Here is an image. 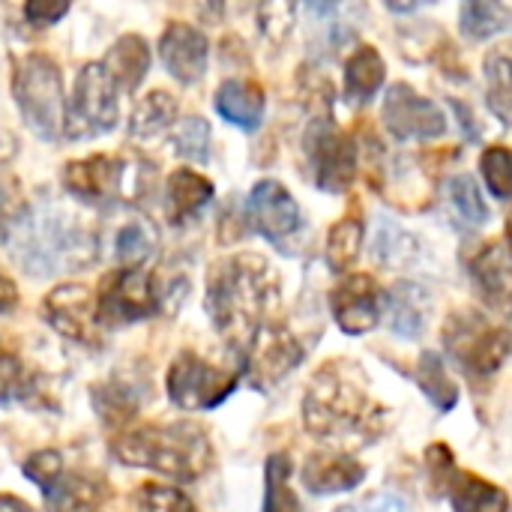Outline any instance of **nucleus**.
<instances>
[{
  "label": "nucleus",
  "mask_w": 512,
  "mask_h": 512,
  "mask_svg": "<svg viewBox=\"0 0 512 512\" xmlns=\"http://www.w3.org/2000/svg\"><path fill=\"white\" fill-rule=\"evenodd\" d=\"M96 303H99L102 321H114V324L117 321L129 324V321H141V318L162 312L156 279L150 273H144L141 267H135V270L120 267L117 273L105 276V282L96 294Z\"/></svg>",
  "instance_id": "obj_11"
},
{
  "label": "nucleus",
  "mask_w": 512,
  "mask_h": 512,
  "mask_svg": "<svg viewBox=\"0 0 512 512\" xmlns=\"http://www.w3.org/2000/svg\"><path fill=\"white\" fill-rule=\"evenodd\" d=\"M303 423L309 435L324 441L369 444L384 429V408L369 396L357 366L330 363L312 378L303 396Z\"/></svg>",
  "instance_id": "obj_3"
},
{
  "label": "nucleus",
  "mask_w": 512,
  "mask_h": 512,
  "mask_svg": "<svg viewBox=\"0 0 512 512\" xmlns=\"http://www.w3.org/2000/svg\"><path fill=\"white\" fill-rule=\"evenodd\" d=\"M363 234H366V225H363L360 216H342V219L330 228L327 243H324V255H327L330 270L342 273V270H348V267L360 258Z\"/></svg>",
  "instance_id": "obj_35"
},
{
  "label": "nucleus",
  "mask_w": 512,
  "mask_h": 512,
  "mask_svg": "<svg viewBox=\"0 0 512 512\" xmlns=\"http://www.w3.org/2000/svg\"><path fill=\"white\" fill-rule=\"evenodd\" d=\"M42 399H45L42 375L24 360V354L18 351L12 339L0 336V405H9V402L39 405Z\"/></svg>",
  "instance_id": "obj_21"
},
{
  "label": "nucleus",
  "mask_w": 512,
  "mask_h": 512,
  "mask_svg": "<svg viewBox=\"0 0 512 512\" xmlns=\"http://www.w3.org/2000/svg\"><path fill=\"white\" fill-rule=\"evenodd\" d=\"M45 321L63 336L78 345H99L102 342V315L96 294L87 285H57L42 300Z\"/></svg>",
  "instance_id": "obj_10"
},
{
  "label": "nucleus",
  "mask_w": 512,
  "mask_h": 512,
  "mask_svg": "<svg viewBox=\"0 0 512 512\" xmlns=\"http://www.w3.org/2000/svg\"><path fill=\"white\" fill-rule=\"evenodd\" d=\"M471 282L480 294V300L498 312V315H512V255L501 243L483 246L471 264H468Z\"/></svg>",
  "instance_id": "obj_18"
},
{
  "label": "nucleus",
  "mask_w": 512,
  "mask_h": 512,
  "mask_svg": "<svg viewBox=\"0 0 512 512\" xmlns=\"http://www.w3.org/2000/svg\"><path fill=\"white\" fill-rule=\"evenodd\" d=\"M240 372L222 369L201 360L192 351H180L165 375L168 399L183 411H210L219 408L237 390Z\"/></svg>",
  "instance_id": "obj_8"
},
{
  "label": "nucleus",
  "mask_w": 512,
  "mask_h": 512,
  "mask_svg": "<svg viewBox=\"0 0 512 512\" xmlns=\"http://www.w3.org/2000/svg\"><path fill=\"white\" fill-rule=\"evenodd\" d=\"M117 87L102 69V63H84L72 99L66 102V117H63V135L72 141L81 138H96L105 135L117 126L120 105H117Z\"/></svg>",
  "instance_id": "obj_7"
},
{
  "label": "nucleus",
  "mask_w": 512,
  "mask_h": 512,
  "mask_svg": "<svg viewBox=\"0 0 512 512\" xmlns=\"http://www.w3.org/2000/svg\"><path fill=\"white\" fill-rule=\"evenodd\" d=\"M159 246V231L150 219L144 216H135L129 219L120 231H117V240H114V255L117 261L123 264V270H135L141 267L147 258H153Z\"/></svg>",
  "instance_id": "obj_30"
},
{
  "label": "nucleus",
  "mask_w": 512,
  "mask_h": 512,
  "mask_svg": "<svg viewBox=\"0 0 512 512\" xmlns=\"http://www.w3.org/2000/svg\"><path fill=\"white\" fill-rule=\"evenodd\" d=\"M300 477L312 495H342L366 480V465L348 453H312Z\"/></svg>",
  "instance_id": "obj_19"
},
{
  "label": "nucleus",
  "mask_w": 512,
  "mask_h": 512,
  "mask_svg": "<svg viewBox=\"0 0 512 512\" xmlns=\"http://www.w3.org/2000/svg\"><path fill=\"white\" fill-rule=\"evenodd\" d=\"M3 240L18 267L36 279L84 270L99 255V240L87 219L60 201H39L27 207Z\"/></svg>",
  "instance_id": "obj_1"
},
{
  "label": "nucleus",
  "mask_w": 512,
  "mask_h": 512,
  "mask_svg": "<svg viewBox=\"0 0 512 512\" xmlns=\"http://www.w3.org/2000/svg\"><path fill=\"white\" fill-rule=\"evenodd\" d=\"M177 120V99L165 90H150L129 117V135L132 138H153L165 129H171Z\"/></svg>",
  "instance_id": "obj_29"
},
{
  "label": "nucleus",
  "mask_w": 512,
  "mask_h": 512,
  "mask_svg": "<svg viewBox=\"0 0 512 512\" xmlns=\"http://www.w3.org/2000/svg\"><path fill=\"white\" fill-rule=\"evenodd\" d=\"M507 243H510V255H512V213H510V219H507Z\"/></svg>",
  "instance_id": "obj_49"
},
{
  "label": "nucleus",
  "mask_w": 512,
  "mask_h": 512,
  "mask_svg": "<svg viewBox=\"0 0 512 512\" xmlns=\"http://www.w3.org/2000/svg\"><path fill=\"white\" fill-rule=\"evenodd\" d=\"M417 387L426 393V399L438 408V411H453L459 402V387L453 384V378L447 375L444 360L435 351L420 354L417 360Z\"/></svg>",
  "instance_id": "obj_32"
},
{
  "label": "nucleus",
  "mask_w": 512,
  "mask_h": 512,
  "mask_svg": "<svg viewBox=\"0 0 512 512\" xmlns=\"http://www.w3.org/2000/svg\"><path fill=\"white\" fill-rule=\"evenodd\" d=\"M480 171L489 186V192L501 201L512 198V150L510 147H486L480 156Z\"/></svg>",
  "instance_id": "obj_37"
},
{
  "label": "nucleus",
  "mask_w": 512,
  "mask_h": 512,
  "mask_svg": "<svg viewBox=\"0 0 512 512\" xmlns=\"http://www.w3.org/2000/svg\"><path fill=\"white\" fill-rule=\"evenodd\" d=\"M402 234H405V231H402L399 225H390V222H381V228H378L375 252H378V258H381L387 267H396V264H402V261L411 258V255L402 252V243H396Z\"/></svg>",
  "instance_id": "obj_42"
},
{
  "label": "nucleus",
  "mask_w": 512,
  "mask_h": 512,
  "mask_svg": "<svg viewBox=\"0 0 512 512\" xmlns=\"http://www.w3.org/2000/svg\"><path fill=\"white\" fill-rule=\"evenodd\" d=\"M384 126L396 141L414 138H438L447 132V117L438 102L417 93L411 84H393L384 96L381 108Z\"/></svg>",
  "instance_id": "obj_12"
},
{
  "label": "nucleus",
  "mask_w": 512,
  "mask_h": 512,
  "mask_svg": "<svg viewBox=\"0 0 512 512\" xmlns=\"http://www.w3.org/2000/svg\"><path fill=\"white\" fill-rule=\"evenodd\" d=\"M381 300L375 279L366 273H354L345 282H339L330 294V312L342 333L348 336H366L381 321Z\"/></svg>",
  "instance_id": "obj_15"
},
{
  "label": "nucleus",
  "mask_w": 512,
  "mask_h": 512,
  "mask_svg": "<svg viewBox=\"0 0 512 512\" xmlns=\"http://www.w3.org/2000/svg\"><path fill=\"white\" fill-rule=\"evenodd\" d=\"M213 198V183L192 171V168H177L168 177V192H165V204H168V216L174 222H186L189 216H195L207 201Z\"/></svg>",
  "instance_id": "obj_26"
},
{
  "label": "nucleus",
  "mask_w": 512,
  "mask_h": 512,
  "mask_svg": "<svg viewBox=\"0 0 512 512\" xmlns=\"http://www.w3.org/2000/svg\"><path fill=\"white\" fill-rule=\"evenodd\" d=\"M381 315H387V327L396 336L417 339L429 318V294L411 282L393 285L381 300Z\"/></svg>",
  "instance_id": "obj_22"
},
{
  "label": "nucleus",
  "mask_w": 512,
  "mask_h": 512,
  "mask_svg": "<svg viewBox=\"0 0 512 512\" xmlns=\"http://www.w3.org/2000/svg\"><path fill=\"white\" fill-rule=\"evenodd\" d=\"M264 512H303L300 498L291 489V459L273 453L264 468Z\"/></svg>",
  "instance_id": "obj_36"
},
{
  "label": "nucleus",
  "mask_w": 512,
  "mask_h": 512,
  "mask_svg": "<svg viewBox=\"0 0 512 512\" xmlns=\"http://www.w3.org/2000/svg\"><path fill=\"white\" fill-rule=\"evenodd\" d=\"M291 18H294V6H285V3H270L261 9V27L273 39H282L291 30Z\"/></svg>",
  "instance_id": "obj_43"
},
{
  "label": "nucleus",
  "mask_w": 512,
  "mask_h": 512,
  "mask_svg": "<svg viewBox=\"0 0 512 512\" xmlns=\"http://www.w3.org/2000/svg\"><path fill=\"white\" fill-rule=\"evenodd\" d=\"M21 471L30 483H36L39 489H51L60 477H63V459L57 450H39V453H30L24 462H21Z\"/></svg>",
  "instance_id": "obj_41"
},
{
  "label": "nucleus",
  "mask_w": 512,
  "mask_h": 512,
  "mask_svg": "<svg viewBox=\"0 0 512 512\" xmlns=\"http://www.w3.org/2000/svg\"><path fill=\"white\" fill-rule=\"evenodd\" d=\"M93 411L108 429H123L141 408V393L126 381H102L90 393Z\"/></svg>",
  "instance_id": "obj_27"
},
{
  "label": "nucleus",
  "mask_w": 512,
  "mask_h": 512,
  "mask_svg": "<svg viewBox=\"0 0 512 512\" xmlns=\"http://www.w3.org/2000/svg\"><path fill=\"white\" fill-rule=\"evenodd\" d=\"M279 303V279L267 258L255 252L222 258L207 273V315L237 348H249L267 315Z\"/></svg>",
  "instance_id": "obj_2"
},
{
  "label": "nucleus",
  "mask_w": 512,
  "mask_h": 512,
  "mask_svg": "<svg viewBox=\"0 0 512 512\" xmlns=\"http://www.w3.org/2000/svg\"><path fill=\"white\" fill-rule=\"evenodd\" d=\"M213 108L222 120H228L231 126H240L246 132L258 129L264 120V108H267V96L264 87L258 81L249 78H228L213 99Z\"/></svg>",
  "instance_id": "obj_20"
},
{
  "label": "nucleus",
  "mask_w": 512,
  "mask_h": 512,
  "mask_svg": "<svg viewBox=\"0 0 512 512\" xmlns=\"http://www.w3.org/2000/svg\"><path fill=\"white\" fill-rule=\"evenodd\" d=\"M246 216H249L252 228L276 246L297 237V231L303 228L300 204L279 180L255 183V189L249 192V201H246Z\"/></svg>",
  "instance_id": "obj_14"
},
{
  "label": "nucleus",
  "mask_w": 512,
  "mask_h": 512,
  "mask_svg": "<svg viewBox=\"0 0 512 512\" xmlns=\"http://www.w3.org/2000/svg\"><path fill=\"white\" fill-rule=\"evenodd\" d=\"M444 198H447V204H450V210H453V216H456V222L462 228L486 225L489 207H486V198H483V192H480L474 177H468V174L450 177L447 186H444Z\"/></svg>",
  "instance_id": "obj_31"
},
{
  "label": "nucleus",
  "mask_w": 512,
  "mask_h": 512,
  "mask_svg": "<svg viewBox=\"0 0 512 512\" xmlns=\"http://www.w3.org/2000/svg\"><path fill=\"white\" fill-rule=\"evenodd\" d=\"M387 78L384 57L372 45H357L345 60V96L357 105L369 102Z\"/></svg>",
  "instance_id": "obj_25"
},
{
  "label": "nucleus",
  "mask_w": 512,
  "mask_h": 512,
  "mask_svg": "<svg viewBox=\"0 0 512 512\" xmlns=\"http://www.w3.org/2000/svg\"><path fill=\"white\" fill-rule=\"evenodd\" d=\"M27 201L21 192V183L15 180V174H9L6 165H0V237L24 216Z\"/></svg>",
  "instance_id": "obj_40"
},
{
  "label": "nucleus",
  "mask_w": 512,
  "mask_h": 512,
  "mask_svg": "<svg viewBox=\"0 0 512 512\" xmlns=\"http://www.w3.org/2000/svg\"><path fill=\"white\" fill-rule=\"evenodd\" d=\"M99 63L120 93H135L150 69V48L138 33H126L108 48L105 60Z\"/></svg>",
  "instance_id": "obj_23"
},
{
  "label": "nucleus",
  "mask_w": 512,
  "mask_h": 512,
  "mask_svg": "<svg viewBox=\"0 0 512 512\" xmlns=\"http://www.w3.org/2000/svg\"><path fill=\"white\" fill-rule=\"evenodd\" d=\"M300 339L282 324H264L246 348V378L255 387H276L288 372L303 363Z\"/></svg>",
  "instance_id": "obj_13"
},
{
  "label": "nucleus",
  "mask_w": 512,
  "mask_h": 512,
  "mask_svg": "<svg viewBox=\"0 0 512 512\" xmlns=\"http://www.w3.org/2000/svg\"><path fill=\"white\" fill-rule=\"evenodd\" d=\"M123 180H126V162L120 156H108V153L84 156L63 168V186L87 204L117 201Z\"/></svg>",
  "instance_id": "obj_16"
},
{
  "label": "nucleus",
  "mask_w": 512,
  "mask_h": 512,
  "mask_svg": "<svg viewBox=\"0 0 512 512\" xmlns=\"http://www.w3.org/2000/svg\"><path fill=\"white\" fill-rule=\"evenodd\" d=\"M444 351L474 378H492L510 357L512 333L492 324L483 312L459 309L444 324Z\"/></svg>",
  "instance_id": "obj_6"
},
{
  "label": "nucleus",
  "mask_w": 512,
  "mask_h": 512,
  "mask_svg": "<svg viewBox=\"0 0 512 512\" xmlns=\"http://www.w3.org/2000/svg\"><path fill=\"white\" fill-rule=\"evenodd\" d=\"M111 453L129 468L156 471L171 480L192 483L213 468V444L195 423H147L114 438Z\"/></svg>",
  "instance_id": "obj_4"
},
{
  "label": "nucleus",
  "mask_w": 512,
  "mask_h": 512,
  "mask_svg": "<svg viewBox=\"0 0 512 512\" xmlns=\"http://www.w3.org/2000/svg\"><path fill=\"white\" fill-rule=\"evenodd\" d=\"M441 498L450 501L453 512H510V498L504 489L465 471H456L447 480Z\"/></svg>",
  "instance_id": "obj_24"
},
{
  "label": "nucleus",
  "mask_w": 512,
  "mask_h": 512,
  "mask_svg": "<svg viewBox=\"0 0 512 512\" xmlns=\"http://www.w3.org/2000/svg\"><path fill=\"white\" fill-rule=\"evenodd\" d=\"M12 96L27 123V129L42 141H57L63 132L66 99H63V75L60 66L48 54H27L15 63Z\"/></svg>",
  "instance_id": "obj_5"
},
{
  "label": "nucleus",
  "mask_w": 512,
  "mask_h": 512,
  "mask_svg": "<svg viewBox=\"0 0 512 512\" xmlns=\"http://www.w3.org/2000/svg\"><path fill=\"white\" fill-rule=\"evenodd\" d=\"M0 512H33L21 498L15 495H0Z\"/></svg>",
  "instance_id": "obj_48"
},
{
  "label": "nucleus",
  "mask_w": 512,
  "mask_h": 512,
  "mask_svg": "<svg viewBox=\"0 0 512 512\" xmlns=\"http://www.w3.org/2000/svg\"><path fill=\"white\" fill-rule=\"evenodd\" d=\"M339 512H411V510H408V504H405L399 495L378 492V495H369V498H366V501H360V504L342 507Z\"/></svg>",
  "instance_id": "obj_45"
},
{
  "label": "nucleus",
  "mask_w": 512,
  "mask_h": 512,
  "mask_svg": "<svg viewBox=\"0 0 512 512\" xmlns=\"http://www.w3.org/2000/svg\"><path fill=\"white\" fill-rule=\"evenodd\" d=\"M66 12H69V3H45V0L24 3V18H27L30 24H36V27L57 24Z\"/></svg>",
  "instance_id": "obj_44"
},
{
  "label": "nucleus",
  "mask_w": 512,
  "mask_h": 512,
  "mask_svg": "<svg viewBox=\"0 0 512 512\" xmlns=\"http://www.w3.org/2000/svg\"><path fill=\"white\" fill-rule=\"evenodd\" d=\"M48 510L51 512H96L102 501V489L99 483H93L90 477H60L48 492Z\"/></svg>",
  "instance_id": "obj_34"
},
{
  "label": "nucleus",
  "mask_w": 512,
  "mask_h": 512,
  "mask_svg": "<svg viewBox=\"0 0 512 512\" xmlns=\"http://www.w3.org/2000/svg\"><path fill=\"white\" fill-rule=\"evenodd\" d=\"M159 57L180 84H198L207 72L210 42L198 27L186 21H171L159 39Z\"/></svg>",
  "instance_id": "obj_17"
},
{
  "label": "nucleus",
  "mask_w": 512,
  "mask_h": 512,
  "mask_svg": "<svg viewBox=\"0 0 512 512\" xmlns=\"http://www.w3.org/2000/svg\"><path fill=\"white\" fill-rule=\"evenodd\" d=\"M459 24L462 33L474 42L492 39L501 30L512 27V9L504 3H489V0H471L459 9Z\"/></svg>",
  "instance_id": "obj_33"
},
{
  "label": "nucleus",
  "mask_w": 512,
  "mask_h": 512,
  "mask_svg": "<svg viewBox=\"0 0 512 512\" xmlns=\"http://www.w3.org/2000/svg\"><path fill=\"white\" fill-rule=\"evenodd\" d=\"M18 153V138L9 129H0V165H6Z\"/></svg>",
  "instance_id": "obj_47"
},
{
  "label": "nucleus",
  "mask_w": 512,
  "mask_h": 512,
  "mask_svg": "<svg viewBox=\"0 0 512 512\" xmlns=\"http://www.w3.org/2000/svg\"><path fill=\"white\" fill-rule=\"evenodd\" d=\"M306 159L315 186L330 195L348 192L357 177V147L330 117H318L306 129Z\"/></svg>",
  "instance_id": "obj_9"
},
{
  "label": "nucleus",
  "mask_w": 512,
  "mask_h": 512,
  "mask_svg": "<svg viewBox=\"0 0 512 512\" xmlns=\"http://www.w3.org/2000/svg\"><path fill=\"white\" fill-rule=\"evenodd\" d=\"M171 141H174V150L189 162L201 165L210 159V126L204 117H186L183 123H177Z\"/></svg>",
  "instance_id": "obj_38"
},
{
  "label": "nucleus",
  "mask_w": 512,
  "mask_h": 512,
  "mask_svg": "<svg viewBox=\"0 0 512 512\" xmlns=\"http://www.w3.org/2000/svg\"><path fill=\"white\" fill-rule=\"evenodd\" d=\"M483 72H486V102L492 114L504 126H512V51L495 48L492 54H486Z\"/></svg>",
  "instance_id": "obj_28"
},
{
  "label": "nucleus",
  "mask_w": 512,
  "mask_h": 512,
  "mask_svg": "<svg viewBox=\"0 0 512 512\" xmlns=\"http://www.w3.org/2000/svg\"><path fill=\"white\" fill-rule=\"evenodd\" d=\"M18 306V288L15 282L0 270V312H12Z\"/></svg>",
  "instance_id": "obj_46"
},
{
  "label": "nucleus",
  "mask_w": 512,
  "mask_h": 512,
  "mask_svg": "<svg viewBox=\"0 0 512 512\" xmlns=\"http://www.w3.org/2000/svg\"><path fill=\"white\" fill-rule=\"evenodd\" d=\"M135 512H195L192 501L171 486H141L132 498Z\"/></svg>",
  "instance_id": "obj_39"
}]
</instances>
